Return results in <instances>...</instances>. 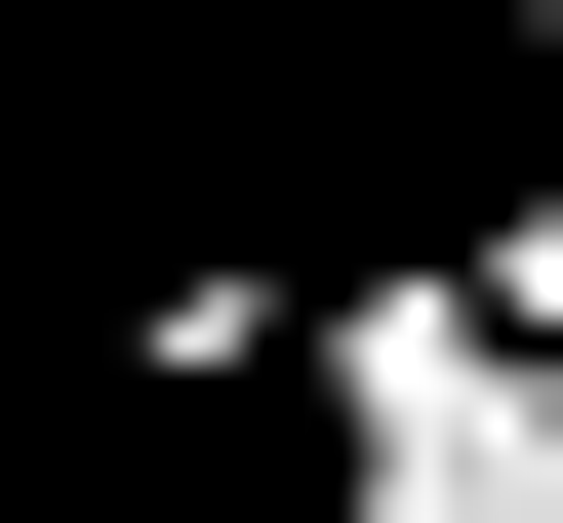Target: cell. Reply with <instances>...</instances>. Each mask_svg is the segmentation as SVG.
I'll return each mask as SVG.
<instances>
[{
    "instance_id": "cell-1",
    "label": "cell",
    "mask_w": 563,
    "mask_h": 523,
    "mask_svg": "<svg viewBox=\"0 0 563 523\" xmlns=\"http://www.w3.org/2000/svg\"><path fill=\"white\" fill-rule=\"evenodd\" d=\"M523 41H563V0H523Z\"/></svg>"
}]
</instances>
